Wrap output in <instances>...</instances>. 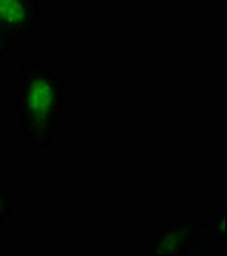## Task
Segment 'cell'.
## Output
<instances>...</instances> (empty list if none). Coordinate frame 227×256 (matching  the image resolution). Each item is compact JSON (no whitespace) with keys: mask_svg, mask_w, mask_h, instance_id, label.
I'll list each match as a JSON object with an SVG mask.
<instances>
[{"mask_svg":"<svg viewBox=\"0 0 227 256\" xmlns=\"http://www.w3.org/2000/svg\"><path fill=\"white\" fill-rule=\"evenodd\" d=\"M205 232L208 234L212 239L216 241H226L227 234H226V210L220 208L216 214V217L210 218V220H202Z\"/></svg>","mask_w":227,"mask_h":256,"instance_id":"cell-4","label":"cell"},{"mask_svg":"<svg viewBox=\"0 0 227 256\" xmlns=\"http://www.w3.org/2000/svg\"><path fill=\"white\" fill-rule=\"evenodd\" d=\"M67 80L36 62H19L16 113L20 135L36 150H46L65 113Z\"/></svg>","mask_w":227,"mask_h":256,"instance_id":"cell-1","label":"cell"},{"mask_svg":"<svg viewBox=\"0 0 227 256\" xmlns=\"http://www.w3.org/2000/svg\"><path fill=\"white\" fill-rule=\"evenodd\" d=\"M12 208H14V198L12 192L0 190V224H7L12 218Z\"/></svg>","mask_w":227,"mask_h":256,"instance_id":"cell-5","label":"cell"},{"mask_svg":"<svg viewBox=\"0 0 227 256\" xmlns=\"http://www.w3.org/2000/svg\"><path fill=\"white\" fill-rule=\"evenodd\" d=\"M40 0H0V36L12 43L30 41L41 26Z\"/></svg>","mask_w":227,"mask_h":256,"instance_id":"cell-3","label":"cell"},{"mask_svg":"<svg viewBox=\"0 0 227 256\" xmlns=\"http://www.w3.org/2000/svg\"><path fill=\"white\" fill-rule=\"evenodd\" d=\"M214 239L205 232L202 218L188 216L174 222L159 226L148 239V254L207 256L212 251Z\"/></svg>","mask_w":227,"mask_h":256,"instance_id":"cell-2","label":"cell"},{"mask_svg":"<svg viewBox=\"0 0 227 256\" xmlns=\"http://www.w3.org/2000/svg\"><path fill=\"white\" fill-rule=\"evenodd\" d=\"M16 46H18L16 43H12V41H9V40H4L2 36H0V62L6 60L7 56H9L10 53L16 50Z\"/></svg>","mask_w":227,"mask_h":256,"instance_id":"cell-6","label":"cell"}]
</instances>
